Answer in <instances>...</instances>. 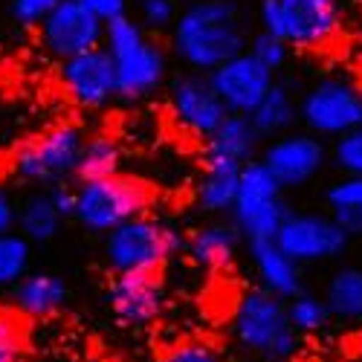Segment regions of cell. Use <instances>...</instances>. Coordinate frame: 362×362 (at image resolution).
Returning a JSON list of instances; mask_svg holds the SVG:
<instances>
[{"instance_id":"1","label":"cell","mask_w":362,"mask_h":362,"mask_svg":"<svg viewBox=\"0 0 362 362\" xmlns=\"http://www.w3.org/2000/svg\"><path fill=\"white\" fill-rule=\"evenodd\" d=\"M247 29L235 0H192L171 23L174 55L192 73L209 76L247 49Z\"/></svg>"},{"instance_id":"2","label":"cell","mask_w":362,"mask_h":362,"mask_svg":"<svg viewBox=\"0 0 362 362\" xmlns=\"http://www.w3.org/2000/svg\"><path fill=\"white\" fill-rule=\"evenodd\" d=\"M102 47L116 70V99L142 102L165 84L168 58L157 41H151L139 21L131 15L105 23Z\"/></svg>"},{"instance_id":"3","label":"cell","mask_w":362,"mask_h":362,"mask_svg":"<svg viewBox=\"0 0 362 362\" xmlns=\"http://www.w3.org/2000/svg\"><path fill=\"white\" fill-rule=\"evenodd\" d=\"M232 337L244 351L269 362H287L301 345V337L287 322V301L264 287L240 293L232 313Z\"/></svg>"},{"instance_id":"4","label":"cell","mask_w":362,"mask_h":362,"mask_svg":"<svg viewBox=\"0 0 362 362\" xmlns=\"http://www.w3.org/2000/svg\"><path fill=\"white\" fill-rule=\"evenodd\" d=\"M258 23L290 49H322L342 29L339 0H261Z\"/></svg>"},{"instance_id":"5","label":"cell","mask_w":362,"mask_h":362,"mask_svg":"<svg viewBox=\"0 0 362 362\" xmlns=\"http://www.w3.org/2000/svg\"><path fill=\"white\" fill-rule=\"evenodd\" d=\"M151 206V189L136 177L110 174L99 180H84L76 186V209L73 218L87 229L107 235L110 229L122 226Z\"/></svg>"},{"instance_id":"6","label":"cell","mask_w":362,"mask_h":362,"mask_svg":"<svg viewBox=\"0 0 362 362\" xmlns=\"http://www.w3.org/2000/svg\"><path fill=\"white\" fill-rule=\"evenodd\" d=\"M180 250V232L148 215H139L105 235V261L113 273H160Z\"/></svg>"},{"instance_id":"7","label":"cell","mask_w":362,"mask_h":362,"mask_svg":"<svg viewBox=\"0 0 362 362\" xmlns=\"http://www.w3.org/2000/svg\"><path fill=\"white\" fill-rule=\"evenodd\" d=\"M232 226L252 240H273L276 232L281 229L284 218L290 215V206L284 200V189L279 180L267 171L261 160H250L240 165V180H238V194L232 203Z\"/></svg>"},{"instance_id":"8","label":"cell","mask_w":362,"mask_h":362,"mask_svg":"<svg viewBox=\"0 0 362 362\" xmlns=\"http://www.w3.org/2000/svg\"><path fill=\"white\" fill-rule=\"evenodd\" d=\"M298 119L308 134L337 139L362 125V87L339 76L322 78L298 99Z\"/></svg>"},{"instance_id":"9","label":"cell","mask_w":362,"mask_h":362,"mask_svg":"<svg viewBox=\"0 0 362 362\" xmlns=\"http://www.w3.org/2000/svg\"><path fill=\"white\" fill-rule=\"evenodd\" d=\"M84 131L78 125H55L29 139L15 157V171L26 183H64L76 174Z\"/></svg>"},{"instance_id":"10","label":"cell","mask_w":362,"mask_h":362,"mask_svg":"<svg viewBox=\"0 0 362 362\" xmlns=\"http://www.w3.org/2000/svg\"><path fill=\"white\" fill-rule=\"evenodd\" d=\"M273 240L296 264L334 261L351 244V238L337 226V221L319 212H290Z\"/></svg>"},{"instance_id":"11","label":"cell","mask_w":362,"mask_h":362,"mask_svg":"<svg viewBox=\"0 0 362 362\" xmlns=\"http://www.w3.org/2000/svg\"><path fill=\"white\" fill-rule=\"evenodd\" d=\"M261 163L279 180L281 189H301L322 174L327 163V148L308 131H287L267 142Z\"/></svg>"},{"instance_id":"12","label":"cell","mask_w":362,"mask_h":362,"mask_svg":"<svg viewBox=\"0 0 362 362\" xmlns=\"http://www.w3.org/2000/svg\"><path fill=\"white\" fill-rule=\"evenodd\" d=\"M38 35L44 49L64 62V58L81 55L87 49L102 47L105 38V23L81 6V0H62L41 23H38Z\"/></svg>"},{"instance_id":"13","label":"cell","mask_w":362,"mask_h":362,"mask_svg":"<svg viewBox=\"0 0 362 362\" xmlns=\"http://www.w3.org/2000/svg\"><path fill=\"white\" fill-rule=\"evenodd\" d=\"M168 107L174 122L194 139H209L229 116V110L215 93V87L209 84L203 73L177 76L168 87Z\"/></svg>"},{"instance_id":"14","label":"cell","mask_w":362,"mask_h":362,"mask_svg":"<svg viewBox=\"0 0 362 362\" xmlns=\"http://www.w3.org/2000/svg\"><path fill=\"white\" fill-rule=\"evenodd\" d=\"M206 78L215 87L223 107L238 116H250L258 107V102L267 96V90L276 84V73L255 62L247 49L232 55L229 62L215 67Z\"/></svg>"},{"instance_id":"15","label":"cell","mask_w":362,"mask_h":362,"mask_svg":"<svg viewBox=\"0 0 362 362\" xmlns=\"http://www.w3.org/2000/svg\"><path fill=\"white\" fill-rule=\"evenodd\" d=\"M105 301L122 325L148 327L165 308V287L160 273H113Z\"/></svg>"},{"instance_id":"16","label":"cell","mask_w":362,"mask_h":362,"mask_svg":"<svg viewBox=\"0 0 362 362\" xmlns=\"http://www.w3.org/2000/svg\"><path fill=\"white\" fill-rule=\"evenodd\" d=\"M62 84L84 110H102L116 102V70L105 47L87 49L62 62Z\"/></svg>"},{"instance_id":"17","label":"cell","mask_w":362,"mask_h":362,"mask_svg":"<svg viewBox=\"0 0 362 362\" xmlns=\"http://www.w3.org/2000/svg\"><path fill=\"white\" fill-rule=\"evenodd\" d=\"M252 269L267 293L279 298H293L301 293V264H296L276 240H252L250 244Z\"/></svg>"},{"instance_id":"18","label":"cell","mask_w":362,"mask_h":362,"mask_svg":"<svg viewBox=\"0 0 362 362\" xmlns=\"http://www.w3.org/2000/svg\"><path fill=\"white\" fill-rule=\"evenodd\" d=\"M238 180H240V163L206 154L203 174L194 186L197 206L209 215L229 212L232 203H235V194H238Z\"/></svg>"},{"instance_id":"19","label":"cell","mask_w":362,"mask_h":362,"mask_svg":"<svg viewBox=\"0 0 362 362\" xmlns=\"http://www.w3.org/2000/svg\"><path fill=\"white\" fill-rule=\"evenodd\" d=\"M67 301V284L55 273H26L12 287V305L29 319L55 316Z\"/></svg>"},{"instance_id":"20","label":"cell","mask_w":362,"mask_h":362,"mask_svg":"<svg viewBox=\"0 0 362 362\" xmlns=\"http://www.w3.org/2000/svg\"><path fill=\"white\" fill-rule=\"evenodd\" d=\"M238 244L240 232L232 223H206L183 240V250L203 269H226L235 261Z\"/></svg>"},{"instance_id":"21","label":"cell","mask_w":362,"mask_h":362,"mask_svg":"<svg viewBox=\"0 0 362 362\" xmlns=\"http://www.w3.org/2000/svg\"><path fill=\"white\" fill-rule=\"evenodd\" d=\"M258 131L252 128L250 116H238L229 113L223 122L218 125V131L206 139V154H215V157H226L235 163H250L255 160V151H258Z\"/></svg>"},{"instance_id":"22","label":"cell","mask_w":362,"mask_h":362,"mask_svg":"<svg viewBox=\"0 0 362 362\" xmlns=\"http://www.w3.org/2000/svg\"><path fill=\"white\" fill-rule=\"evenodd\" d=\"M296 119H298V102L284 84L269 87L267 96L258 102V107L250 113V122L258 131V136H269V139L293 131Z\"/></svg>"},{"instance_id":"23","label":"cell","mask_w":362,"mask_h":362,"mask_svg":"<svg viewBox=\"0 0 362 362\" xmlns=\"http://www.w3.org/2000/svg\"><path fill=\"white\" fill-rule=\"evenodd\" d=\"M325 305L330 319L362 322V267H342L327 279Z\"/></svg>"},{"instance_id":"24","label":"cell","mask_w":362,"mask_h":362,"mask_svg":"<svg viewBox=\"0 0 362 362\" xmlns=\"http://www.w3.org/2000/svg\"><path fill=\"white\" fill-rule=\"evenodd\" d=\"M119 168H122V145H119L116 136H110V134L84 136L78 165H76V174H73V177H78V183L119 174Z\"/></svg>"},{"instance_id":"25","label":"cell","mask_w":362,"mask_h":362,"mask_svg":"<svg viewBox=\"0 0 362 362\" xmlns=\"http://www.w3.org/2000/svg\"><path fill=\"white\" fill-rule=\"evenodd\" d=\"M62 221L64 218L55 212V206L49 203L47 192L29 197L18 209V218H15L21 235L29 240V244H33V240H35V244H47V240H52L58 235V229H62Z\"/></svg>"},{"instance_id":"26","label":"cell","mask_w":362,"mask_h":362,"mask_svg":"<svg viewBox=\"0 0 362 362\" xmlns=\"http://www.w3.org/2000/svg\"><path fill=\"white\" fill-rule=\"evenodd\" d=\"M33 261V244L21 232L0 235V290H12L26 273Z\"/></svg>"},{"instance_id":"27","label":"cell","mask_w":362,"mask_h":362,"mask_svg":"<svg viewBox=\"0 0 362 362\" xmlns=\"http://www.w3.org/2000/svg\"><path fill=\"white\" fill-rule=\"evenodd\" d=\"M287 322L296 334H319L327 327L330 313L322 296H310V293H298L293 298H287Z\"/></svg>"},{"instance_id":"28","label":"cell","mask_w":362,"mask_h":362,"mask_svg":"<svg viewBox=\"0 0 362 362\" xmlns=\"http://www.w3.org/2000/svg\"><path fill=\"white\" fill-rule=\"evenodd\" d=\"M330 160L345 177H362V125L334 139Z\"/></svg>"},{"instance_id":"29","label":"cell","mask_w":362,"mask_h":362,"mask_svg":"<svg viewBox=\"0 0 362 362\" xmlns=\"http://www.w3.org/2000/svg\"><path fill=\"white\" fill-rule=\"evenodd\" d=\"M247 52L255 58V62H261L267 70H281L287 64V58H290V47L276 38V35H269V33H255L252 41H247Z\"/></svg>"},{"instance_id":"30","label":"cell","mask_w":362,"mask_h":362,"mask_svg":"<svg viewBox=\"0 0 362 362\" xmlns=\"http://www.w3.org/2000/svg\"><path fill=\"white\" fill-rule=\"evenodd\" d=\"M177 18V0H139L142 29H168Z\"/></svg>"},{"instance_id":"31","label":"cell","mask_w":362,"mask_h":362,"mask_svg":"<svg viewBox=\"0 0 362 362\" xmlns=\"http://www.w3.org/2000/svg\"><path fill=\"white\" fill-rule=\"evenodd\" d=\"M330 209H362V177H342L325 194Z\"/></svg>"},{"instance_id":"32","label":"cell","mask_w":362,"mask_h":362,"mask_svg":"<svg viewBox=\"0 0 362 362\" xmlns=\"http://www.w3.org/2000/svg\"><path fill=\"white\" fill-rule=\"evenodd\" d=\"M58 4H62V0H12L9 12H12V18H15L21 26L33 29V26H38Z\"/></svg>"},{"instance_id":"33","label":"cell","mask_w":362,"mask_h":362,"mask_svg":"<svg viewBox=\"0 0 362 362\" xmlns=\"http://www.w3.org/2000/svg\"><path fill=\"white\" fill-rule=\"evenodd\" d=\"M163 362H221L218 351L212 342H203V339H192V342H180L174 345Z\"/></svg>"},{"instance_id":"34","label":"cell","mask_w":362,"mask_h":362,"mask_svg":"<svg viewBox=\"0 0 362 362\" xmlns=\"http://www.w3.org/2000/svg\"><path fill=\"white\" fill-rule=\"evenodd\" d=\"M21 356H23L21 330L6 313H0V362H21Z\"/></svg>"},{"instance_id":"35","label":"cell","mask_w":362,"mask_h":362,"mask_svg":"<svg viewBox=\"0 0 362 362\" xmlns=\"http://www.w3.org/2000/svg\"><path fill=\"white\" fill-rule=\"evenodd\" d=\"M81 6L87 12H93L102 23H110L116 18L128 15V0H81Z\"/></svg>"},{"instance_id":"36","label":"cell","mask_w":362,"mask_h":362,"mask_svg":"<svg viewBox=\"0 0 362 362\" xmlns=\"http://www.w3.org/2000/svg\"><path fill=\"white\" fill-rule=\"evenodd\" d=\"M47 197H49V203L55 206V212L62 215L64 221L73 218V209H76V189H73V186H67V183H52L49 192H47Z\"/></svg>"},{"instance_id":"37","label":"cell","mask_w":362,"mask_h":362,"mask_svg":"<svg viewBox=\"0 0 362 362\" xmlns=\"http://www.w3.org/2000/svg\"><path fill=\"white\" fill-rule=\"evenodd\" d=\"M330 218L348 238H362V209H330Z\"/></svg>"},{"instance_id":"38","label":"cell","mask_w":362,"mask_h":362,"mask_svg":"<svg viewBox=\"0 0 362 362\" xmlns=\"http://www.w3.org/2000/svg\"><path fill=\"white\" fill-rule=\"evenodd\" d=\"M15 218H18V209H15L12 197H9L4 189H0V235H4V232H12Z\"/></svg>"},{"instance_id":"39","label":"cell","mask_w":362,"mask_h":362,"mask_svg":"<svg viewBox=\"0 0 362 362\" xmlns=\"http://www.w3.org/2000/svg\"><path fill=\"white\" fill-rule=\"evenodd\" d=\"M359 345H362V337H359Z\"/></svg>"}]
</instances>
